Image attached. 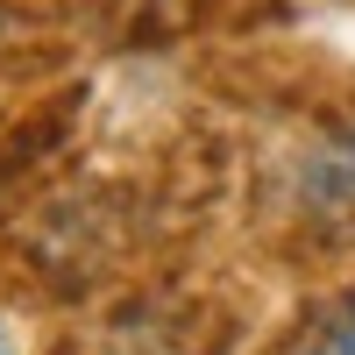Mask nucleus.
<instances>
[{
  "label": "nucleus",
  "mask_w": 355,
  "mask_h": 355,
  "mask_svg": "<svg viewBox=\"0 0 355 355\" xmlns=\"http://www.w3.org/2000/svg\"><path fill=\"white\" fill-rule=\"evenodd\" d=\"M299 206H306V220L334 227V234L355 227V121L327 128L306 150V164H299Z\"/></svg>",
  "instance_id": "f257e3e1"
},
{
  "label": "nucleus",
  "mask_w": 355,
  "mask_h": 355,
  "mask_svg": "<svg viewBox=\"0 0 355 355\" xmlns=\"http://www.w3.org/2000/svg\"><path fill=\"white\" fill-rule=\"evenodd\" d=\"M306 355H355V299H341L327 320H320V334L306 341Z\"/></svg>",
  "instance_id": "f03ea898"
},
{
  "label": "nucleus",
  "mask_w": 355,
  "mask_h": 355,
  "mask_svg": "<svg viewBox=\"0 0 355 355\" xmlns=\"http://www.w3.org/2000/svg\"><path fill=\"white\" fill-rule=\"evenodd\" d=\"M0 355H21V341H15V327L0 320Z\"/></svg>",
  "instance_id": "7ed1b4c3"
}]
</instances>
